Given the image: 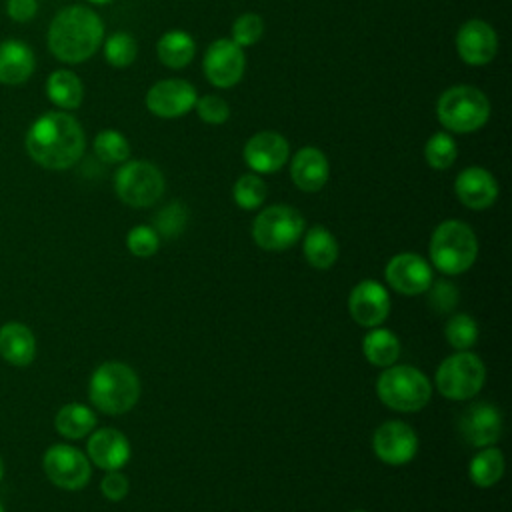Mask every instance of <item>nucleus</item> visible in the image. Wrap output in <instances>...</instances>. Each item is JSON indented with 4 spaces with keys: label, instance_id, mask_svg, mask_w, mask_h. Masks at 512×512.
<instances>
[{
    "label": "nucleus",
    "instance_id": "obj_1",
    "mask_svg": "<svg viewBox=\"0 0 512 512\" xmlns=\"http://www.w3.org/2000/svg\"><path fill=\"white\" fill-rule=\"evenodd\" d=\"M28 156L48 170L74 166L86 148L80 122L68 112H46L38 116L24 138Z\"/></svg>",
    "mask_w": 512,
    "mask_h": 512
},
{
    "label": "nucleus",
    "instance_id": "obj_2",
    "mask_svg": "<svg viewBox=\"0 0 512 512\" xmlns=\"http://www.w3.org/2000/svg\"><path fill=\"white\" fill-rule=\"evenodd\" d=\"M104 40V24L88 6H66L50 22L48 48L66 64H80L96 54Z\"/></svg>",
    "mask_w": 512,
    "mask_h": 512
},
{
    "label": "nucleus",
    "instance_id": "obj_3",
    "mask_svg": "<svg viewBox=\"0 0 512 512\" xmlns=\"http://www.w3.org/2000/svg\"><path fill=\"white\" fill-rule=\"evenodd\" d=\"M88 396L100 412L118 416L132 410L138 402L140 380L128 364L110 360L92 372Z\"/></svg>",
    "mask_w": 512,
    "mask_h": 512
},
{
    "label": "nucleus",
    "instance_id": "obj_4",
    "mask_svg": "<svg viewBox=\"0 0 512 512\" xmlns=\"http://www.w3.org/2000/svg\"><path fill=\"white\" fill-rule=\"evenodd\" d=\"M436 116L448 132L470 134L488 122L490 102L480 88L458 84L440 94L436 102Z\"/></svg>",
    "mask_w": 512,
    "mask_h": 512
},
{
    "label": "nucleus",
    "instance_id": "obj_5",
    "mask_svg": "<svg viewBox=\"0 0 512 512\" xmlns=\"http://www.w3.org/2000/svg\"><path fill=\"white\" fill-rule=\"evenodd\" d=\"M478 256L474 230L462 220H444L430 238V260L444 274L466 272Z\"/></svg>",
    "mask_w": 512,
    "mask_h": 512
},
{
    "label": "nucleus",
    "instance_id": "obj_6",
    "mask_svg": "<svg viewBox=\"0 0 512 512\" xmlns=\"http://www.w3.org/2000/svg\"><path fill=\"white\" fill-rule=\"evenodd\" d=\"M376 394L392 410L418 412L428 404L432 386L422 370L406 364H392L380 374Z\"/></svg>",
    "mask_w": 512,
    "mask_h": 512
},
{
    "label": "nucleus",
    "instance_id": "obj_7",
    "mask_svg": "<svg viewBox=\"0 0 512 512\" xmlns=\"http://www.w3.org/2000/svg\"><path fill=\"white\" fill-rule=\"evenodd\" d=\"M304 234V216L288 204L264 208L252 222L254 242L268 252H282L296 244Z\"/></svg>",
    "mask_w": 512,
    "mask_h": 512
},
{
    "label": "nucleus",
    "instance_id": "obj_8",
    "mask_svg": "<svg viewBox=\"0 0 512 512\" xmlns=\"http://www.w3.org/2000/svg\"><path fill=\"white\" fill-rule=\"evenodd\" d=\"M486 380V368L482 360L468 350L442 360L436 370V388L444 398L468 400L480 392Z\"/></svg>",
    "mask_w": 512,
    "mask_h": 512
},
{
    "label": "nucleus",
    "instance_id": "obj_9",
    "mask_svg": "<svg viewBox=\"0 0 512 512\" xmlns=\"http://www.w3.org/2000/svg\"><path fill=\"white\" fill-rule=\"evenodd\" d=\"M114 190L124 204L146 208L164 194V176L152 162L126 160L114 176Z\"/></svg>",
    "mask_w": 512,
    "mask_h": 512
},
{
    "label": "nucleus",
    "instance_id": "obj_10",
    "mask_svg": "<svg viewBox=\"0 0 512 512\" xmlns=\"http://www.w3.org/2000/svg\"><path fill=\"white\" fill-rule=\"evenodd\" d=\"M42 468L48 480L62 490H80L92 476L90 460L70 444H54L44 452Z\"/></svg>",
    "mask_w": 512,
    "mask_h": 512
},
{
    "label": "nucleus",
    "instance_id": "obj_11",
    "mask_svg": "<svg viewBox=\"0 0 512 512\" xmlns=\"http://www.w3.org/2000/svg\"><path fill=\"white\" fill-rule=\"evenodd\" d=\"M202 68L212 86L232 88L242 80L246 70L244 50L228 38H218L206 48Z\"/></svg>",
    "mask_w": 512,
    "mask_h": 512
},
{
    "label": "nucleus",
    "instance_id": "obj_12",
    "mask_svg": "<svg viewBox=\"0 0 512 512\" xmlns=\"http://www.w3.org/2000/svg\"><path fill=\"white\" fill-rule=\"evenodd\" d=\"M196 88L182 78H166L146 92V108L158 118H180L196 104Z\"/></svg>",
    "mask_w": 512,
    "mask_h": 512
},
{
    "label": "nucleus",
    "instance_id": "obj_13",
    "mask_svg": "<svg viewBox=\"0 0 512 512\" xmlns=\"http://www.w3.org/2000/svg\"><path fill=\"white\" fill-rule=\"evenodd\" d=\"M372 448L376 456L392 466L410 462L418 450V436L406 422L390 420L376 428L372 438Z\"/></svg>",
    "mask_w": 512,
    "mask_h": 512
},
{
    "label": "nucleus",
    "instance_id": "obj_14",
    "mask_svg": "<svg viewBox=\"0 0 512 512\" xmlns=\"http://www.w3.org/2000/svg\"><path fill=\"white\" fill-rule=\"evenodd\" d=\"M456 52L468 66H486L498 52L496 30L480 20H466L456 34Z\"/></svg>",
    "mask_w": 512,
    "mask_h": 512
},
{
    "label": "nucleus",
    "instance_id": "obj_15",
    "mask_svg": "<svg viewBox=\"0 0 512 512\" xmlns=\"http://www.w3.org/2000/svg\"><path fill=\"white\" fill-rule=\"evenodd\" d=\"M384 276H386V282L404 296L426 292L434 280L430 264L422 256L412 252H402L392 256L390 262L386 264Z\"/></svg>",
    "mask_w": 512,
    "mask_h": 512
},
{
    "label": "nucleus",
    "instance_id": "obj_16",
    "mask_svg": "<svg viewBox=\"0 0 512 512\" xmlns=\"http://www.w3.org/2000/svg\"><path fill=\"white\" fill-rule=\"evenodd\" d=\"M458 430L470 446H492L502 434V414L490 402H474L460 414Z\"/></svg>",
    "mask_w": 512,
    "mask_h": 512
},
{
    "label": "nucleus",
    "instance_id": "obj_17",
    "mask_svg": "<svg viewBox=\"0 0 512 512\" xmlns=\"http://www.w3.org/2000/svg\"><path fill=\"white\" fill-rule=\"evenodd\" d=\"M350 316L366 328L380 326L390 312V296L376 280H360L348 296Z\"/></svg>",
    "mask_w": 512,
    "mask_h": 512
},
{
    "label": "nucleus",
    "instance_id": "obj_18",
    "mask_svg": "<svg viewBox=\"0 0 512 512\" xmlns=\"http://www.w3.org/2000/svg\"><path fill=\"white\" fill-rule=\"evenodd\" d=\"M244 160L256 174L278 172L290 156L288 140L272 130L256 132L244 144Z\"/></svg>",
    "mask_w": 512,
    "mask_h": 512
},
{
    "label": "nucleus",
    "instance_id": "obj_19",
    "mask_svg": "<svg viewBox=\"0 0 512 512\" xmlns=\"http://www.w3.org/2000/svg\"><path fill=\"white\" fill-rule=\"evenodd\" d=\"M454 192L466 208L484 210L496 202L498 182L486 168L468 166L456 176Z\"/></svg>",
    "mask_w": 512,
    "mask_h": 512
},
{
    "label": "nucleus",
    "instance_id": "obj_20",
    "mask_svg": "<svg viewBox=\"0 0 512 512\" xmlns=\"http://www.w3.org/2000/svg\"><path fill=\"white\" fill-rule=\"evenodd\" d=\"M88 458L102 470H120L130 460V442L116 428H100L88 438Z\"/></svg>",
    "mask_w": 512,
    "mask_h": 512
},
{
    "label": "nucleus",
    "instance_id": "obj_21",
    "mask_svg": "<svg viewBox=\"0 0 512 512\" xmlns=\"http://www.w3.org/2000/svg\"><path fill=\"white\" fill-rule=\"evenodd\" d=\"M330 174L326 154L316 146L300 148L290 160V176L296 188L304 192H318Z\"/></svg>",
    "mask_w": 512,
    "mask_h": 512
},
{
    "label": "nucleus",
    "instance_id": "obj_22",
    "mask_svg": "<svg viewBox=\"0 0 512 512\" xmlns=\"http://www.w3.org/2000/svg\"><path fill=\"white\" fill-rule=\"evenodd\" d=\"M34 68L36 56L26 42L16 38L0 42V84H24L32 76Z\"/></svg>",
    "mask_w": 512,
    "mask_h": 512
},
{
    "label": "nucleus",
    "instance_id": "obj_23",
    "mask_svg": "<svg viewBox=\"0 0 512 512\" xmlns=\"http://www.w3.org/2000/svg\"><path fill=\"white\" fill-rule=\"evenodd\" d=\"M0 356L14 366H28L36 356V338L22 322L0 326Z\"/></svg>",
    "mask_w": 512,
    "mask_h": 512
},
{
    "label": "nucleus",
    "instance_id": "obj_24",
    "mask_svg": "<svg viewBox=\"0 0 512 512\" xmlns=\"http://www.w3.org/2000/svg\"><path fill=\"white\" fill-rule=\"evenodd\" d=\"M46 96L62 110H74L82 104L84 98L82 80L72 70H54L46 80Z\"/></svg>",
    "mask_w": 512,
    "mask_h": 512
},
{
    "label": "nucleus",
    "instance_id": "obj_25",
    "mask_svg": "<svg viewBox=\"0 0 512 512\" xmlns=\"http://www.w3.org/2000/svg\"><path fill=\"white\" fill-rule=\"evenodd\" d=\"M196 42L194 38L184 30H168L160 36L156 44L158 60L168 68H186L190 60L194 58Z\"/></svg>",
    "mask_w": 512,
    "mask_h": 512
},
{
    "label": "nucleus",
    "instance_id": "obj_26",
    "mask_svg": "<svg viewBox=\"0 0 512 512\" xmlns=\"http://www.w3.org/2000/svg\"><path fill=\"white\" fill-rule=\"evenodd\" d=\"M54 428L58 430L60 436L78 440L88 436L96 428V414L86 404L70 402L56 412Z\"/></svg>",
    "mask_w": 512,
    "mask_h": 512
},
{
    "label": "nucleus",
    "instance_id": "obj_27",
    "mask_svg": "<svg viewBox=\"0 0 512 512\" xmlns=\"http://www.w3.org/2000/svg\"><path fill=\"white\" fill-rule=\"evenodd\" d=\"M304 256L318 270L330 268L338 260V242L324 226H312L304 236Z\"/></svg>",
    "mask_w": 512,
    "mask_h": 512
},
{
    "label": "nucleus",
    "instance_id": "obj_28",
    "mask_svg": "<svg viewBox=\"0 0 512 512\" xmlns=\"http://www.w3.org/2000/svg\"><path fill=\"white\" fill-rule=\"evenodd\" d=\"M362 352L370 364L388 368L400 356V340L394 332L374 326L362 340Z\"/></svg>",
    "mask_w": 512,
    "mask_h": 512
},
{
    "label": "nucleus",
    "instance_id": "obj_29",
    "mask_svg": "<svg viewBox=\"0 0 512 512\" xmlns=\"http://www.w3.org/2000/svg\"><path fill=\"white\" fill-rule=\"evenodd\" d=\"M468 474H470V480L476 486L490 488L504 474V456H502V452L498 448H494V446H486L484 450H480L470 460Z\"/></svg>",
    "mask_w": 512,
    "mask_h": 512
},
{
    "label": "nucleus",
    "instance_id": "obj_30",
    "mask_svg": "<svg viewBox=\"0 0 512 512\" xmlns=\"http://www.w3.org/2000/svg\"><path fill=\"white\" fill-rule=\"evenodd\" d=\"M92 146H94V154L106 164H122L130 156V144L126 136L112 128L100 130Z\"/></svg>",
    "mask_w": 512,
    "mask_h": 512
},
{
    "label": "nucleus",
    "instance_id": "obj_31",
    "mask_svg": "<svg viewBox=\"0 0 512 512\" xmlns=\"http://www.w3.org/2000/svg\"><path fill=\"white\" fill-rule=\"evenodd\" d=\"M458 146L456 140L448 132H436L428 138L424 146V158L430 168L446 170L456 162Z\"/></svg>",
    "mask_w": 512,
    "mask_h": 512
},
{
    "label": "nucleus",
    "instance_id": "obj_32",
    "mask_svg": "<svg viewBox=\"0 0 512 512\" xmlns=\"http://www.w3.org/2000/svg\"><path fill=\"white\" fill-rule=\"evenodd\" d=\"M266 194H268L266 182H264L256 172L242 174V176L236 180L234 188H232L234 202H236L242 210H256V208L262 206V202L266 200Z\"/></svg>",
    "mask_w": 512,
    "mask_h": 512
},
{
    "label": "nucleus",
    "instance_id": "obj_33",
    "mask_svg": "<svg viewBox=\"0 0 512 512\" xmlns=\"http://www.w3.org/2000/svg\"><path fill=\"white\" fill-rule=\"evenodd\" d=\"M138 56V44L128 32H114L104 42V58L114 68H128Z\"/></svg>",
    "mask_w": 512,
    "mask_h": 512
},
{
    "label": "nucleus",
    "instance_id": "obj_34",
    "mask_svg": "<svg viewBox=\"0 0 512 512\" xmlns=\"http://www.w3.org/2000/svg\"><path fill=\"white\" fill-rule=\"evenodd\" d=\"M444 334H446V340L450 342L452 348L468 350L478 340V324L470 314L458 312V314H452L448 318Z\"/></svg>",
    "mask_w": 512,
    "mask_h": 512
},
{
    "label": "nucleus",
    "instance_id": "obj_35",
    "mask_svg": "<svg viewBox=\"0 0 512 512\" xmlns=\"http://www.w3.org/2000/svg\"><path fill=\"white\" fill-rule=\"evenodd\" d=\"M186 218H188V212H186L184 204L182 202H170L168 206H164L156 214L154 230L158 232V236L174 238V236H178L184 230Z\"/></svg>",
    "mask_w": 512,
    "mask_h": 512
},
{
    "label": "nucleus",
    "instance_id": "obj_36",
    "mask_svg": "<svg viewBox=\"0 0 512 512\" xmlns=\"http://www.w3.org/2000/svg\"><path fill=\"white\" fill-rule=\"evenodd\" d=\"M262 34H264V20L254 12H246L234 20L230 40L240 48H244V46L256 44L262 38Z\"/></svg>",
    "mask_w": 512,
    "mask_h": 512
},
{
    "label": "nucleus",
    "instance_id": "obj_37",
    "mask_svg": "<svg viewBox=\"0 0 512 512\" xmlns=\"http://www.w3.org/2000/svg\"><path fill=\"white\" fill-rule=\"evenodd\" d=\"M126 246L134 256L140 258H148L152 254H156L158 246H160V236L152 226H134L128 236H126Z\"/></svg>",
    "mask_w": 512,
    "mask_h": 512
},
{
    "label": "nucleus",
    "instance_id": "obj_38",
    "mask_svg": "<svg viewBox=\"0 0 512 512\" xmlns=\"http://www.w3.org/2000/svg\"><path fill=\"white\" fill-rule=\"evenodd\" d=\"M194 108L200 120L206 124H224L230 118V106L218 94H206L202 98H196Z\"/></svg>",
    "mask_w": 512,
    "mask_h": 512
},
{
    "label": "nucleus",
    "instance_id": "obj_39",
    "mask_svg": "<svg viewBox=\"0 0 512 512\" xmlns=\"http://www.w3.org/2000/svg\"><path fill=\"white\" fill-rule=\"evenodd\" d=\"M428 290H430L428 302L438 314H448L456 308L458 288L450 280H432Z\"/></svg>",
    "mask_w": 512,
    "mask_h": 512
},
{
    "label": "nucleus",
    "instance_id": "obj_40",
    "mask_svg": "<svg viewBox=\"0 0 512 512\" xmlns=\"http://www.w3.org/2000/svg\"><path fill=\"white\" fill-rule=\"evenodd\" d=\"M128 488H130L128 478H126L122 472H118V470H110V472L102 478V482H100L102 494H104L108 500H114V502L122 500V498L128 494Z\"/></svg>",
    "mask_w": 512,
    "mask_h": 512
},
{
    "label": "nucleus",
    "instance_id": "obj_41",
    "mask_svg": "<svg viewBox=\"0 0 512 512\" xmlns=\"http://www.w3.org/2000/svg\"><path fill=\"white\" fill-rule=\"evenodd\" d=\"M6 12L14 22H30L38 12V0H8Z\"/></svg>",
    "mask_w": 512,
    "mask_h": 512
},
{
    "label": "nucleus",
    "instance_id": "obj_42",
    "mask_svg": "<svg viewBox=\"0 0 512 512\" xmlns=\"http://www.w3.org/2000/svg\"><path fill=\"white\" fill-rule=\"evenodd\" d=\"M88 2H92V4H100V6H102V4H110L112 0H88Z\"/></svg>",
    "mask_w": 512,
    "mask_h": 512
},
{
    "label": "nucleus",
    "instance_id": "obj_43",
    "mask_svg": "<svg viewBox=\"0 0 512 512\" xmlns=\"http://www.w3.org/2000/svg\"><path fill=\"white\" fill-rule=\"evenodd\" d=\"M2 476H4V462H2V458H0V482H2Z\"/></svg>",
    "mask_w": 512,
    "mask_h": 512
},
{
    "label": "nucleus",
    "instance_id": "obj_44",
    "mask_svg": "<svg viewBox=\"0 0 512 512\" xmlns=\"http://www.w3.org/2000/svg\"><path fill=\"white\" fill-rule=\"evenodd\" d=\"M0 512H6V510H4V506H2V504H0Z\"/></svg>",
    "mask_w": 512,
    "mask_h": 512
},
{
    "label": "nucleus",
    "instance_id": "obj_45",
    "mask_svg": "<svg viewBox=\"0 0 512 512\" xmlns=\"http://www.w3.org/2000/svg\"><path fill=\"white\" fill-rule=\"evenodd\" d=\"M352 512H364V510H352Z\"/></svg>",
    "mask_w": 512,
    "mask_h": 512
}]
</instances>
